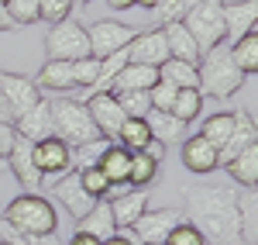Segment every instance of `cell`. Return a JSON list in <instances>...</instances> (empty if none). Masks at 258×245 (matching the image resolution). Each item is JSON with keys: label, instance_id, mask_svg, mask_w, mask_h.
<instances>
[{"label": "cell", "instance_id": "12", "mask_svg": "<svg viewBox=\"0 0 258 245\" xmlns=\"http://www.w3.org/2000/svg\"><path fill=\"white\" fill-rule=\"evenodd\" d=\"M127 62L135 66H155L159 69L162 62L169 59V48H165V38H162V28H152V31H141L127 41Z\"/></svg>", "mask_w": 258, "mask_h": 245}, {"label": "cell", "instance_id": "17", "mask_svg": "<svg viewBox=\"0 0 258 245\" xmlns=\"http://www.w3.org/2000/svg\"><path fill=\"white\" fill-rule=\"evenodd\" d=\"M248 145H258V131H255V121H251V114H244V111H238L234 114V131L227 135V142L220 145L217 159L220 166H227L238 152H244Z\"/></svg>", "mask_w": 258, "mask_h": 245}, {"label": "cell", "instance_id": "24", "mask_svg": "<svg viewBox=\"0 0 258 245\" xmlns=\"http://www.w3.org/2000/svg\"><path fill=\"white\" fill-rule=\"evenodd\" d=\"M76 231H86V235H93L97 242H107L110 235H117V225H114V214H110V204L107 201H97L93 211L76 221Z\"/></svg>", "mask_w": 258, "mask_h": 245}, {"label": "cell", "instance_id": "14", "mask_svg": "<svg viewBox=\"0 0 258 245\" xmlns=\"http://www.w3.org/2000/svg\"><path fill=\"white\" fill-rule=\"evenodd\" d=\"M182 166L189 169V173H214L220 169V159H217V145L207 142L203 135H189V138H182Z\"/></svg>", "mask_w": 258, "mask_h": 245}, {"label": "cell", "instance_id": "6", "mask_svg": "<svg viewBox=\"0 0 258 245\" xmlns=\"http://www.w3.org/2000/svg\"><path fill=\"white\" fill-rule=\"evenodd\" d=\"M45 56L48 59H62V62H76L83 56H90V38L86 28L80 21H59L48 28L45 35Z\"/></svg>", "mask_w": 258, "mask_h": 245}, {"label": "cell", "instance_id": "26", "mask_svg": "<svg viewBox=\"0 0 258 245\" xmlns=\"http://www.w3.org/2000/svg\"><path fill=\"white\" fill-rule=\"evenodd\" d=\"M127 166H131V152L120 145H107L103 156L97 159V169L107 176V183H127Z\"/></svg>", "mask_w": 258, "mask_h": 245}, {"label": "cell", "instance_id": "2", "mask_svg": "<svg viewBox=\"0 0 258 245\" xmlns=\"http://www.w3.org/2000/svg\"><path fill=\"white\" fill-rule=\"evenodd\" d=\"M0 225L21 235H59V214L52 201H45L38 193H21L0 211Z\"/></svg>", "mask_w": 258, "mask_h": 245}, {"label": "cell", "instance_id": "38", "mask_svg": "<svg viewBox=\"0 0 258 245\" xmlns=\"http://www.w3.org/2000/svg\"><path fill=\"white\" fill-rule=\"evenodd\" d=\"M4 7H7V14L18 28H28V24L38 21V0H7Z\"/></svg>", "mask_w": 258, "mask_h": 245}, {"label": "cell", "instance_id": "42", "mask_svg": "<svg viewBox=\"0 0 258 245\" xmlns=\"http://www.w3.org/2000/svg\"><path fill=\"white\" fill-rule=\"evenodd\" d=\"M162 245H207V242H203V235H200L189 221H182V225H176L172 231H169V238H165Z\"/></svg>", "mask_w": 258, "mask_h": 245}, {"label": "cell", "instance_id": "30", "mask_svg": "<svg viewBox=\"0 0 258 245\" xmlns=\"http://www.w3.org/2000/svg\"><path fill=\"white\" fill-rule=\"evenodd\" d=\"M148 142H152V131H148L145 118H127V121L120 124V131H117L120 149H127V152H145Z\"/></svg>", "mask_w": 258, "mask_h": 245}, {"label": "cell", "instance_id": "11", "mask_svg": "<svg viewBox=\"0 0 258 245\" xmlns=\"http://www.w3.org/2000/svg\"><path fill=\"white\" fill-rule=\"evenodd\" d=\"M69 145L62 142V138H41V142H31V159L38 166L41 176H55V173H66V169H73V159H69Z\"/></svg>", "mask_w": 258, "mask_h": 245}, {"label": "cell", "instance_id": "15", "mask_svg": "<svg viewBox=\"0 0 258 245\" xmlns=\"http://www.w3.org/2000/svg\"><path fill=\"white\" fill-rule=\"evenodd\" d=\"M4 163H7V169L14 173V180H18L24 190H38L41 180H45V176L38 173V166H35V159H31V142L21 138V135H18V142H14L11 156H7Z\"/></svg>", "mask_w": 258, "mask_h": 245}, {"label": "cell", "instance_id": "43", "mask_svg": "<svg viewBox=\"0 0 258 245\" xmlns=\"http://www.w3.org/2000/svg\"><path fill=\"white\" fill-rule=\"evenodd\" d=\"M148 101H152V111H169L172 101H176V86H169L165 80H159L148 90Z\"/></svg>", "mask_w": 258, "mask_h": 245}, {"label": "cell", "instance_id": "28", "mask_svg": "<svg viewBox=\"0 0 258 245\" xmlns=\"http://www.w3.org/2000/svg\"><path fill=\"white\" fill-rule=\"evenodd\" d=\"M231 59H234V66H238L244 76H255L258 69V35L255 31H248V35H241L238 41H231Z\"/></svg>", "mask_w": 258, "mask_h": 245}, {"label": "cell", "instance_id": "25", "mask_svg": "<svg viewBox=\"0 0 258 245\" xmlns=\"http://www.w3.org/2000/svg\"><path fill=\"white\" fill-rule=\"evenodd\" d=\"M224 169L231 173V180H234L238 186L255 190V186H258V145H248L244 152H238Z\"/></svg>", "mask_w": 258, "mask_h": 245}, {"label": "cell", "instance_id": "16", "mask_svg": "<svg viewBox=\"0 0 258 245\" xmlns=\"http://www.w3.org/2000/svg\"><path fill=\"white\" fill-rule=\"evenodd\" d=\"M224 31H227V38L238 41L241 35H248V31H255V18H258V4L255 0H224Z\"/></svg>", "mask_w": 258, "mask_h": 245}, {"label": "cell", "instance_id": "40", "mask_svg": "<svg viewBox=\"0 0 258 245\" xmlns=\"http://www.w3.org/2000/svg\"><path fill=\"white\" fill-rule=\"evenodd\" d=\"M193 4H197V0H159V7H155V18H159V24L182 21V18H186V11H189Z\"/></svg>", "mask_w": 258, "mask_h": 245}, {"label": "cell", "instance_id": "1", "mask_svg": "<svg viewBox=\"0 0 258 245\" xmlns=\"http://www.w3.org/2000/svg\"><path fill=\"white\" fill-rule=\"evenodd\" d=\"M186 221L203 235L207 245H244L241 235V211H238V190L231 186H186Z\"/></svg>", "mask_w": 258, "mask_h": 245}, {"label": "cell", "instance_id": "31", "mask_svg": "<svg viewBox=\"0 0 258 245\" xmlns=\"http://www.w3.org/2000/svg\"><path fill=\"white\" fill-rule=\"evenodd\" d=\"M200 111H203V93H200V90H176V101L169 107L172 118H179L182 124H189V121L200 118Z\"/></svg>", "mask_w": 258, "mask_h": 245}, {"label": "cell", "instance_id": "47", "mask_svg": "<svg viewBox=\"0 0 258 245\" xmlns=\"http://www.w3.org/2000/svg\"><path fill=\"white\" fill-rule=\"evenodd\" d=\"M0 31H18V24L11 21V14H7V7L0 4Z\"/></svg>", "mask_w": 258, "mask_h": 245}, {"label": "cell", "instance_id": "9", "mask_svg": "<svg viewBox=\"0 0 258 245\" xmlns=\"http://www.w3.org/2000/svg\"><path fill=\"white\" fill-rule=\"evenodd\" d=\"M0 93H4L7 111H11V124L18 121L28 107H35L41 101V90L35 86V80H28L21 73H0Z\"/></svg>", "mask_w": 258, "mask_h": 245}, {"label": "cell", "instance_id": "7", "mask_svg": "<svg viewBox=\"0 0 258 245\" xmlns=\"http://www.w3.org/2000/svg\"><path fill=\"white\" fill-rule=\"evenodd\" d=\"M86 38H90V56L93 59H107L110 52H120V48H127V41L135 38V28H127L124 21H93L90 28H86Z\"/></svg>", "mask_w": 258, "mask_h": 245}, {"label": "cell", "instance_id": "35", "mask_svg": "<svg viewBox=\"0 0 258 245\" xmlns=\"http://www.w3.org/2000/svg\"><path fill=\"white\" fill-rule=\"evenodd\" d=\"M110 145V138H97V142H86V145H76L69 152L73 159V169H86V166H97V159L103 156V149Z\"/></svg>", "mask_w": 258, "mask_h": 245}, {"label": "cell", "instance_id": "46", "mask_svg": "<svg viewBox=\"0 0 258 245\" xmlns=\"http://www.w3.org/2000/svg\"><path fill=\"white\" fill-rule=\"evenodd\" d=\"M66 245H100V242L93 238V235H86V231H76V235H73Z\"/></svg>", "mask_w": 258, "mask_h": 245}, {"label": "cell", "instance_id": "44", "mask_svg": "<svg viewBox=\"0 0 258 245\" xmlns=\"http://www.w3.org/2000/svg\"><path fill=\"white\" fill-rule=\"evenodd\" d=\"M14 142H18V131H14V124H4V121H0V163L11 156Z\"/></svg>", "mask_w": 258, "mask_h": 245}, {"label": "cell", "instance_id": "52", "mask_svg": "<svg viewBox=\"0 0 258 245\" xmlns=\"http://www.w3.org/2000/svg\"><path fill=\"white\" fill-rule=\"evenodd\" d=\"M0 245H14V242H7V238H0Z\"/></svg>", "mask_w": 258, "mask_h": 245}, {"label": "cell", "instance_id": "19", "mask_svg": "<svg viewBox=\"0 0 258 245\" xmlns=\"http://www.w3.org/2000/svg\"><path fill=\"white\" fill-rule=\"evenodd\" d=\"M162 38H165V48H169V59H182V62H200V45L193 41V35L186 31L182 21H172V24H162Z\"/></svg>", "mask_w": 258, "mask_h": 245}, {"label": "cell", "instance_id": "37", "mask_svg": "<svg viewBox=\"0 0 258 245\" xmlns=\"http://www.w3.org/2000/svg\"><path fill=\"white\" fill-rule=\"evenodd\" d=\"M73 0H38V21H45L48 28L52 24H59V21H69L73 14Z\"/></svg>", "mask_w": 258, "mask_h": 245}, {"label": "cell", "instance_id": "20", "mask_svg": "<svg viewBox=\"0 0 258 245\" xmlns=\"http://www.w3.org/2000/svg\"><path fill=\"white\" fill-rule=\"evenodd\" d=\"M107 204H110V214H114L117 231L120 228H131L148 211V190H127V193H120V197L107 201Z\"/></svg>", "mask_w": 258, "mask_h": 245}, {"label": "cell", "instance_id": "5", "mask_svg": "<svg viewBox=\"0 0 258 245\" xmlns=\"http://www.w3.org/2000/svg\"><path fill=\"white\" fill-rule=\"evenodd\" d=\"M224 0H197L189 11H186V31L193 35V41L200 45V52H210L227 41V31H224Z\"/></svg>", "mask_w": 258, "mask_h": 245}, {"label": "cell", "instance_id": "51", "mask_svg": "<svg viewBox=\"0 0 258 245\" xmlns=\"http://www.w3.org/2000/svg\"><path fill=\"white\" fill-rule=\"evenodd\" d=\"M135 4H138V7H145V11H155V7H159V0H135Z\"/></svg>", "mask_w": 258, "mask_h": 245}, {"label": "cell", "instance_id": "21", "mask_svg": "<svg viewBox=\"0 0 258 245\" xmlns=\"http://www.w3.org/2000/svg\"><path fill=\"white\" fill-rule=\"evenodd\" d=\"M35 86H38V90H52V93L76 90V80H73V62L45 59V66L38 69V76H35Z\"/></svg>", "mask_w": 258, "mask_h": 245}, {"label": "cell", "instance_id": "34", "mask_svg": "<svg viewBox=\"0 0 258 245\" xmlns=\"http://www.w3.org/2000/svg\"><path fill=\"white\" fill-rule=\"evenodd\" d=\"M124 66H127V52H124V48H120V52H110L107 59H100V80H97V86H93V93H103V90H110L114 76H117Z\"/></svg>", "mask_w": 258, "mask_h": 245}, {"label": "cell", "instance_id": "8", "mask_svg": "<svg viewBox=\"0 0 258 245\" xmlns=\"http://www.w3.org/2000/svg\"><path fill=\"white\" fill-rule=\"evenodd\" d=\"M182 221H186V214L179 207H159V211H145L131 225V231H135V238L141 245H162L169 238V231L176 225H182Z\"/></svg>", "mask_w": 258, "mask_h": 245}, {"label": "cell", "instance_id": "41", "mask_svg": "<svg viewBox=\"0 0 258 245\" xmlns=\"http://www.w3.org/2000/svg\"><path fill=\"white\" fill-rule=\"evenodd\" d=\"M80 173V183H83V190L90 193V197H97V201H103V193H107V176L100 173L97 166H86V169H76Z\"/></svg>", "mask_w": 258, "mask_h": 245}, {"label": "cell", "instance_id": "3", "mask_svg": "<svg viewBox=\"0 0 258 245\" xmlns=\"http://www.w3.org/2000/svg\"><path fill=\"white\" fill-rule=\"evenodd\" d=\"M197 73H200V93L214 97V101H227V97H234L244 86V73L234 66L231 52L224 45H217V48H210V52L200 56Z\"/></svg>", "mask_w": 258, "mask_h": 245}, {"label": "cell", "instance_id": "53", "mask_svg": "<svg viewBox=\"0 0 258 245\" xmlns=\"http://www.w3.org/2000/svg\"><path fill=\"white\" fill-rule=\"evenodd\" d=\"M73 4H90V0H73Z\"/></svg>", "mask_w": 258, "mask_h": 245}, {"label": "cell", "instance_id": "48", "mask_svg": "<svg viewBox=\"0 0 258 245\" xmlns=\"http://www.w3.org/2000/svg\"><path fill=\"white\" fill-rule=\"evenodd\" d=\"M100 245H135V238H127V235H110L107 242H100Z\"/></svg>", "mask_w": 258, "mask_h": 245}, {"label": "cell", "instance_id": "27", "mask_svg": "<svg viewBox=\"0 0 258 245\" xmlns=\"http://www.w3.org/2000/svg\"><path fill=\"white\" fill-rule=\"evenodd\" d=\"M159 80H165L169 86L176 90H200V73L193 62H182V59H165L159 66Z\"/></svg>", "mask_w": 258, "mask_h": 245}, {"label": "cell", "instance_id": "23", "mask_svg": "<svg viewBox=\"0 0 258 245\" xmlns=\"http://www.w3.org/2000/svg\"><path fill=\"white\" fill-rule=\"evenodd\" d=\"M145 124H148V131H152V138L162 145H176L186 138V128L189 124H182L179 118H172L169 111H148L145 114Z\"/></svg>", "mask_w": 258, "mask_h": 245}, {"label": "cell", "instance_id": "49", "mask_svg": "<svg viewBox=\"0 0 258 245\" xmlns=\"http://www.w3.org/2000/svg\"><path fill=\"white\" fill-rule=\"evenodd\" d=\"M107 7H114V11H127V7H135V0H107Z\"/></svg>", "mask_w": 258, "mask_h": 245}, {"label": "cell", "instance_id": "18", "mask_svg": "<svg viewBox=\"0 0 258 245\" xmlns=\"http://www.w3.org/2000/svg\"><path fill=\"white\" fill-rule=\"evenodd\" d=\"M14 131L28 142H41V138H52V111H48V101H38L35 107H28L14 121Z\"/></svg>", "mask_w": 258, "mask_h": 245}, {"label": "cell", "instance_id": "55", "mask_svg": "<svg viewBox=\"0 0 258 245\" xmlns=\"http://www.w3.org/2000/svg\"><path fill=\"white\" fill-rule=\"evenodd\" d=\"M0 166H7V163H0Z\"/></svg>", "mask_w": 258, "mask_h": 245}, {"label": "cell", "instance_id": "54", "mask_svg": "<svg viewBox=\"0 0 258 245\" xmlns=\"http://www.w3.org/2000/svg\"><path fill=\"white\" fill-rule=\"evenodd\" d=\"M0 4H7V0H0Z\"/></svg>", "mask_w": 258, "mask_h": 245}, {"label": "cell", "instance_id": "33", "mask_svg": "<svg viewBox=\"0 0 258 245\" xmlns=\"http://www.w3.org/2000/svg\"><path fill=\"white\" fill-rule=\"evenodd\" d=\"M231 131H234V114H231V111H224V114H214V118H207L200 135H203L207 142H214V145H217V152H220V145L227 142V135H231Z\"/></svg>", "mask_w": 258, "mask_h": 245}, {"label": "cell", "instance_id": "50", "mask_svg": "<svg viewBox=\"0 0 258 245\" xmlns=\"http://www.w3.org/2000/svg\"><path fill=\"white\" fill-rule=\"evenodd\" d=\"M0 121L11 124V111H7V104H4V93H0Z\"/></svg>", "mask_w": 258, "mask_h": 245}, {"label": "cell", "instance_id": "32", "mask_svg": "<svg viewBox=\"0 0 258 245\" xmlns=\"http://www.w3.org/2000/svg\"><path fill=\"white\" fill-rule=\"evenodd\" d=\"M238 211H241V235H244V245H255V231H258L255 190H244V197H238Z\"/></svg>", "mask_w": 258, "mask_h": 245}, {"label": "cell", "instance_id": "4", "mask_svg": "<svg viewBox=\"0 0 258 245\" xmlns=\"http://www.w3.org/2000/svg\"><path fill=\"white\" fill-rule=\"evenodd\" d=\"M48 111H52V135L62 138L69 149L86 145V142H97L100 138V131L93 128V121H90L86 104L83 101H69V97L48 101Z\"/></svg>", "mask_w": 258, "mask_h": 245}, {"label": "cell", "instance_id": "39", "mask_svg": "<svg viewBox=\"0 0 258 245\" xmlns=\"http://www.w3.org/2000/svg\"><path fill=\"white\" fill-rule=\"evenodd\" d=\"M73 80H76V86H97L100 80V59H93V56H83V59L73 62Z\"/></svg>", "mask_w": 258, "mask_h": 245}, {"label": "cell", "instance_id": "45", "mask_svg": "<svg viewBox=\"0 0 258 245\" xmlns=\"http://www.w3.org/2000/svg\"><path fill=\"white\" fill-rule=\"evenodd\" d=\"M145 156H152L155 163H162V159H165V145H162V142H155V138H152V142L145 145Z\"/></svg>", "mask_w": 258, "mask_h": 245}, {"label": "cell", "instance_id": "29", "mask_svg": "<svg viewBox=\"0 0 258 245\" xmlns=\"http://www.w3.org/2000/svg\"><path fill=\"white\" fill-rule=\"evenodd\" d=\"M159 169H162V163H155L152 156H145V152H131L127 183L135 186V190H145V186H152L155 180H159Z\"/></svg>", "mask_w": 258, "mask_h": 245}, {"label": "cell", "instance_id": "10", "mask_svg": "<svg viewBox=\"0 0 258 245\" xmlns=\"http://www.w3.org/2000/svg\"><path fill=\"white\" fill-rule=\"evenodd\" d=\"M83 104H86V114H90L93 128L100 131V138H110V142H114L120 124L127 121L124 111H120V104H117V97H114L110 90H103V93H93L90 101H83Z\"/></svg>", "mask_w": 258, "mask_h": 245}, {"label": "cell", "instance_id": "22", "mask_svg": "<svg viewBox=\"0 0 258 245\" xmlns=\"http://www.w3.org/2000/svg\"><path fill=\"white\" fill-rule=\"evenodd\" d=\"M155 83H159V69H155V66H135V62H127L117 76H114L110 93H124V90H141V93H148Z\"/></svg>", "mask_w": 258, "mask_h": 245}, {"label": "cell", "instance_id": "13", "mask_svg": "<svg viewBox=\"0 0 258 245\" xmlns=\"http://www.w3.org/2000/svg\"><path fill=\"white\" fill-rule=\"evenodd\" d=\"M52 193H55V201H59V204L66 207L76 221H80V218H86V214L93 211V204H97V197H90V193L83 190L80 173H76V169H73V173H66L59 183H55V190H52Z\"/></svg>", "mask_w": 258, "mask_h": 245}, {"label": "cell", "instance_id": "36", "mask_svg": "<svg viewBox=\"0 0 258 245\" xmlns=\"http://www.w3.org/2000/svg\"><path fill=\"white\" fill-rule=\"evenodd\" d=\"M120 104V111H124V118H145L148 111H152V101H148V93H141V90H124V93H114Z\"/></svg>", "mask_w": 258, "mask_h": 245}]
</instances>
